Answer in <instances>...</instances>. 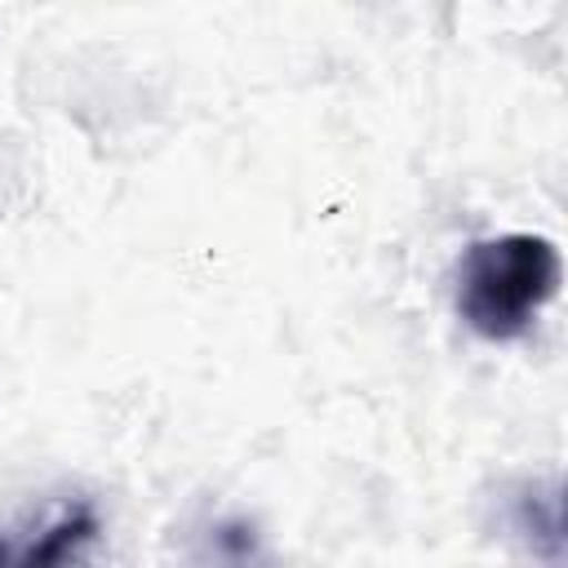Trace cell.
Masks as SVG:
<instances>
[{
	"label": "cell",
	"mask_w": 568,
	"mask_h": 568,
	"mask_svg": "<svg viewBox=\"0 0 568 568\" xmlns=\"http://www.w3.org/2000/svg\"><path fill=\"white\" fill-rule=\"evenodd\" d=\"M564 262L555 240L532 231H506L475 240L453 271L457 320L484 342L524 337L555 302Z\"/></svg>",
	"instance_id": "cell-1"
},
{
	"label": "cell",
	"mask_w": 568,
	"mask_h": 568,
	"mask_svg": "<svg viewBox=\"0 0 568 568\" xmlns=\"http://www.w3.org/2000/svg\"><path fill=\"white\" fill-rule=\"evenodd\" d=\"M36 541H22L13 550H4V559H22V564H62V559H80L89 550V541L98 537V515L89 501H67L58 506L40 528Z\"/></svg>",
	"instance_id": "cell-2"
},
{
	"label": "cell",
	"mask_w": 568,
	"mask_h": 568,
	"mask_svg": "<svg viewBox=\"0 0 568 568\" xmlns=\"http://www.w3.org/2000/svg\"><path fill=\"white\" fill-rule=\"evenodd\" d=\"M510 528L541 555H564V497L559 479H524L510 497Z\"/></svg>",
	"instance_id": "cell-3"
}]
</instances>
